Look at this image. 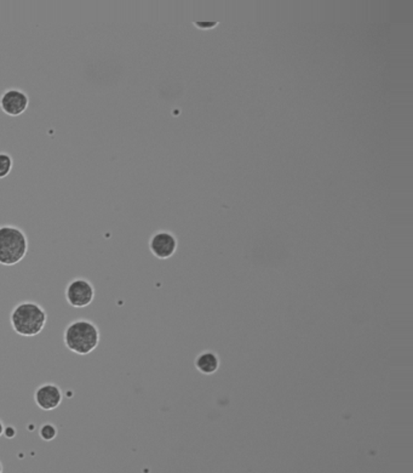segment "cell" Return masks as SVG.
I'll return each instance as SVG.
<instances>
[{"instance_id":"cell-3","label":"cell","mask_w":413,"mask_h":473,"mask_svg":"<svg viewBox=\"0 0 413 473\" xmlns=\"http://www.w3.org/2000/svg\"><path fill=\"white\" fill-rule=\"evenodd\" d=\"M30 252L26 232L13 225L0 226V266L13 267L21 264Z\"/></svg>"},{"instance_id":"cell-11","label":"cell","mask_w":413,"mask_h":473,"mask_svg":"<svg viewBox=\"0 0 413 473\" xmlns=\"http://www.w3.org/2000/svg\"><path fill=\"white\" fill-rule=\"evenodd\" d=\"M0 473H4V466H3L1 461H0Z\"/></svg>"},{"instance_id":"cell-5","label":"cell","mask_w":413,"mask_h":473,"mask_svg":"<svg viewBox=\"0 0 413 473\" xmlns=\"http://www.w3.org/2000/svg\"><path fill=\"white\" fill-rule=\"evenodd\" d=\"M64 399V391L62 388L59 386L57 384H54V383H47V384L40 385L35 392V403L39 409L43 410V411H55V410L60 409L61 407L66 403ZM73 403H77V402H73ZM83 404V403H80ZM89 405V404H86ZM95 407V405H92ZM101 408V407H98ZM107 409V408H104ZM112 410V409H109ZM118 411V410H115ZM120 413H124V411H120Z\"/></svg>"},{"instance_id":"cell-6","label":"cell","mask_w":413,"mask_h":473,"mask_svg":"<svg viewBox=\"0 0 413 473\" xmlns=\"http://www.w3.org/2000/svg\"><path fill=\"white\" fill-rule=\"evenodd\" d=\"M30 106V96L18 89H9L0 96V110L9 117L23 115Z\"/></svg>"},{"instance_id":"cell-9","label":"cell","mask_w":413,"mask_h":473,"mask_svg":"<svg viewBox=\"0 0 413 473\" xmlns=\"http://www.w3.org/2000/svg\"><path fill=\"white\" fill-rule=\"evenodd\" d=\"M13 157L6 152H0V180L5 179L13 170Z\"/></svg>"},{"instance_id":"cell-7","label":"cell","mask_w":413,"mask_h":473,"mask_svg":"<svg viewBox=\"0 0 413 473\" xmlns=\"http://www.w3.org/2000/svg\"><path fill=\"white\" fill-rule=\"evenodd\" d=\"M177 247V242L174 235L169 232H158L150 238V250L155 257L165 260L174 255Z\"/></svg>"},{"instance_id":"cell-1","label":"cell","mask_w":413,"mask_h":473,"mask_svg":"<svg viewBox=\"0 0 413 473\" xmlns=\"http://www.w3.org/2000/svg\"><path fill=\"white\" fill-rule=\"evenodd\" d=\"M50 317L52 315H49L47 310L38 303L23 301L13 307L10 313V325L20 337H38L47 328Z\"/></svg>"},{"instance_id":"cell-2","label":"cell","mask_w":413,"mask_h":473,"mask_svg":"<svg viewBox=\"0 0 413 473\" xmlns=\"http://www.w3.org/2000/svg\"><path fill=\"white\" fill-rule=\"evenodd\" d=\"M64 344L72 354L89 356L101 345V330L91 320H73L64 329Z\"/></svg>"},{"instance_id":"cell-8","label":"cell","mask_w":413,"mask_h":473,"mask_svg":"<svg viewBox=\"0 0 413 473\" xmlns=\"http://www.w3.org/2000/svg\"><path fill=\"white\" fill-rule=\"evenodd\" d=\"M196 366L203 374H213L220 367V359L213 352H204L196 358Z\"/></svg>"},{"instance_id":"cell-10","label":"cell","mask_w":413,"mask_h":473,"mask_svg":"<svg viewBox=\"0 0 413 473\" xmlns=\"http://www.w3.org/2000/svg\"><path fill=\"white\" fill-rule=\"evenodd\" d=\"M5 424L3 422V420L0 419V439L4 438L3 437V433H4Z\"/></svg>"},{"instance_id":"cell-4","label":"cell","mask_w":413,"mask_h":473,"mask_svg":"<svg viewBox=\"0 0 413 473\" xmlns=\"http://www.w3.org/2000/svg\"><path fill=\"white\" fill-rule=\"evenodd\" d=\"M97 290L94 283L88 278L78 277L69 281L66 290L64 298L69 306L73 308H86L90 307L96 300Z\"/></svg>"}]
</instances>
